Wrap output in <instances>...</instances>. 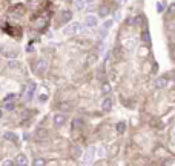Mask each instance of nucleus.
<instances>
[{"label": "nucleus", "mask_w": 175, "mask_h": 166, "mask_svg": "<svg viewBox=\"0 0 175 166\" xmlns=\"http://www.w3.org/2000/svg\"><path fill=\"white\" fill-rule=\"evenodd\" d=\"M112 25H114V18H109V20L103 22V25H101V26H103V28H106V29H109Z\"/></svg>", "instance_id": "15"}, {"label": "nucleus", "mask_w": 175, "mask_h": 166, "mask_svg": "<svg viewBox=\"0 0 175 166\" xmlns=\"http://www.w3.org/2000/svg\"><path fill=\"white\" fill-rule=\"evenodd\" d=\"M34 165H36V166H37V165H45V161L40 160V158H37V160H34Z\"/></svg>", "instance_id": "20"}, {"label": "nucleus", "mask_w": 175, "mask_h": 166, "mask_svg": "<svg viewBox=\"0 0 175 166\" xmlns=\"http://www.w3.org/2000/svg\"><path fill=\"white\" fill-rule=\"evenodd\" d=\"M95 152H97V148L95 146H89L86 151H85V154H83V158H85V163H91V161L94 160V157H95Z\"/></svg>", "instance_id": "2"}, {"label": "nucleus", "mask_w": 175, "mask_h": 166, "mask_svg": "<svg viewBox=\"0 0 175 166\" xmlns=\"http://www.w3.org/2000/svg\"><path fill=\"white\" fill-rule=\"evenodd\" d=\"M108 31H109V29H106V28H103V26H101V28H100V32H98V37H100L101 40L106 39V36H108Z\"/></svg>", "instance_id": "12"}, {"label": "nucleus", "mask_w": 175, "mask_h": 166, "mask_svg": "<svg viewBox=\"0 0 175 166\" xmlns=\"http://www.w3.org/2000/svg\"><path fill=\"white\" fill-rule=\"evenodd\" d=\"M103 51H105V43H101V46L98 48V52H100V54H101V52H103Z\"/></svg>", "instance_id": "23"}, {"label": "nucleus", "mask_w": 175, "mask_h": 166, "mask_svg": "<svg viewBox=\"0 0 175 166\" xmlns=\"http://www.w3.org/2000/svg\"><path fill=\"white\" fill-rule=\"evenodd\" d=\"M37 72H40V74H43L45 72V71H46L48 69V62H46V60H43V59H40L39 60V62H37Z\"/></svg>", "instance_id": "5"}, {"label": "nucleus", "mask_w": 175, "mask_h": 166, "mask_svg": "<svg viewBox=\"0 0 175 166\" xmlns=\"http://www.w3.org/2000/svg\"><path fill=\"white\" fill-rule=\"evenodd\" d=\"M13 99H16V94H9V96H6L5 99H3V101H9V100H13Z\"/></svg>", "instance_id": "19"}, {"label": "nucleus", "mask_w": 175, "mask_h": 166, "mask_svg": "<svg viewBox=\"0 0 175 166\" xmlns=\"http://www.w3.org/2000/svg\"><path fill=\"white\" fill-rule=\"evenodd\" d=\"M163 11H164V3L158 2V3H157V13H160V14H161Z\"/></svg>", "instance_id": "16"}, {"label": "nucleus", "mask_w": 175, "mask_h": 166, "mask_svg": "<svg viewBox=\"0 0 175 166\" xmlns=\"http://www.w3.org/2000/svg\"><path fill=\"white\" fill-rule=\"evenodd\" d=\"M97 154H98V155H100V157H103V154H105V149H103V148L97 149Z\"/></svg>", "instance_id": "22"}, {"label": "nucleus", "mask_w": 175, "mask_h": 166, "mask_svg": "<svg viewBox=\"0 0 175 166\" xmlns=\"http://www.w3.org/2000/svg\"><path fill=\"white\" fill-rule=\"evenodd\" d=\"M34 91H36V85L31 83V85L28 86V89L25 91V94H23V100L25 101H31L32 97H34Z\"/></svg>", "instance_id": "4"}, {"label": "nucleus", "mask_w": 175, "mask_h": 166, "mask_svg": "<svg viewBox=\"0 0 175 166\" xmlns=\"http://www.w3.org/2000/svg\"><path fill=\"white\" fill-rule=\"evenodd\" d=\"M124 129H126V125H124V122H120L118 125H117V131H118V134H123Z\"/></svg>", "instance_id": "13"}, {"label": "nucleus", "mask_w": 175, "mask_h": 166, "mask_svg": "<svg viewBox=\"0 0 175 166\" xmlns=\"http://www.w3.org/2000/svg\"><path fill=\"white\" fill-rule=\"evenodd\" d=\"M74 5H75V9H77V11H82L83 8H85L86 2H85V0H75Z\"/></svg>", "instance_id": "10"}, {"label": "nucleus", "mask_w": 175, "mask_h": 166, "mask_svg": "<svg viewBox=\"0 0 175 166\" xmlns=\"http://www.w3.org/2000/svg\"><path fill=\"white\" fill-rule=\"evenodd\" d=\"M101 16H106V14H108V9H106V8H101Z\"/></svg>", "instance_id": "24"}, {"label": "nucleus", "mask_w": 175, "mask_h": 166, "mask_svg": "<svg viewBox=\"0 0 175 166\" xmlns=\"http://www.w3.org/2000/svg\"><path fill=\"white\" fill-rule=\"evenodd\" d=\"M14 163H16V165H22V166H23V165H26V163H28V158H26V155H25V154H18V155H17V158H16V160H14Z\"/></svg>", "instance_id": "9"}, {"label": "nucleus", "mask_w": 175, "mask_h": 166, "mask_svg": "<svg viewBox=\"0 0 175 166\" xmlns=\"http://www.w3.org/2000/svg\"><path fill=\"white\" fill-rule=\"evenodd\" d=\"M124 45H126V49H128V51H132V49L135 48V40H132V39H131V40H128Z\"/></svg>", "instance_id": "11"}, {"label": "nucleus", "mask_w": 175, "mask_h": 166, "mask_svg": "<svg viewBox=\"0 0 175 166\" xmlns=\"http://www.w3.org/2000/svg\"><path fill=\"white\" fill-rule=\"evenodd\" d=\"M3 138H5V140H9V142H17L18 135L16 132H13V131H6V132L3 134Z\"/></svg>", "instance_id": "7"}, {"label": "nucleus", "mask_w": 175, "mask_h": 166, "mask_svg": "<svg viewBox=\"0 0 175 166\" xmlns=\"http://www.w3.org/2000/svg\"><path fill=\"white\" fill-rule=\"evenodd\" d=\"M120 17H121V13H120V11H117V13L114 14V17H112V18H114V22H118V20H120Z\"/></svg>", "instance_id": "18"}, {"label": "nucleus", "mask_w": 175, "mask_h": 166, "mask_svg": "<svg viewBox=\"0 0 175 166\" xmlns=\"http://www.w3.org/2000/svg\"><path fill=\"white\" fill-rule=\"evenodd\" d=\"M103 92H105V94L109 92V86H103Z\"/></svg>", "instance_id": "25"}, {"label": "nucleus", "mask_w": 175, "mask_h": 166, "mask_svg": "<svg viewBox=\"0 0 175 166\" xmlns=\"http://www.w3.org/2000/svg\"><path fill=\"white\" fill-rule=\"evenodd\" d=\"M155 86H157L158 89L160 88H164V86H166V80H164V78H158L157 83H155Z\"/></svg>", "instance_id": "14"}, {"label": "nucleus", "mask_w": 175, "mask_h": 166, "mask_svg": "<svg viewBox=\"0 0 175 166\" xmlns=\"http://www.w3.org/2000/svg\"><path fill=\"white\" fill-rule=\"evenodd\" d=\"M117 2H118V3H126L128 0H117Z\"/></svg>", "instance_id": "26"}, {"label": "nucleus", "mask_w": 175, "mask_h": 166, "mask_svg": "<svg viewBox=\"0 0 175 166\" xmlns=\"http://www.w3.org/2000/svg\"><path fill=\"white\" fill-rule=\"evenodd\" d=\"M3 108H5V109H8V111H11V109H13L14 108V103H13V101H5V106H3Z\"/></svg>", "instance_id": "17"}, {"label": "nucleus", "mask_w": 175, "mask_h": 166, "mask_svg": "<svg viewBox=\"0 0 175 166\" xmlns=\"http://www.w3.org/2000/svg\"><path fill=\"white\" fill-rule=\"evenodd\" d=\"M83 31V25L78 23V22H72L69 23L68 26H64L63 28V34L64 36H74V34H78Z\"/></svg>", "instance_id": "1"}, {"label": "nucleus", "mask_w": 175, "mask_h": 166, "mask_svg": "<svg viewBox=\"0 0 175 166\" xmlns=\"http://www.w3.org/2000/svg\"><path fill=\"white\" fill-rule=\"evenodd\" d=\"M2 165H5V166H11V165H14V161H11V160H5Z\"/></svg>", "instance_id": "21"}, {"label": "nucleus", "mask_w": 175, "mask_h": 166, "mask_svg": "<svg viewBox=\"0 0 175 166\" xmlns=\"http://www.w3.org/2000/svg\"><path fill=\"white\" fill-rule=\"evenodd\" d=\"M3 115V111H2V109H0V117H2Z\"/></svg>", "instance_id": "27"}, {"label": "nucleus", "mask_w": 175, "mask_h": 166, "mask_svg": "<svg viewBox=\"0 0 175 166\" xmlns=\"http://www.w3.org/2000/svg\"><path fill=\"white\" fill-rule=\"evenodd\" d=\"M64 122H66V117L63 114H55L54 115V125L55 126H63Z\"/></svg>", "instance_id": "8"}, {"label": "nucleus", "mask_w": 175, "mask_h": 166, "mask_svg": "<svg viewBox=\"0 0 175 166\" xmlns=\"http://www.w3.org/2000/svg\"><path fill=\"white\" fill-rule=\"evenodd\" d=\"M98 25V17L95 14H88L85 17V26L86 28H95Z\"/></svg>", "instance_id": "3"}, {"label": "nucleus", "mask_w": 175, "mask_h": 166, "mask_svg": "<svg viewBox=\"0 0 175 166\" xmlns=\"http://www.w3.org/2000/svg\"><path fill=\"white\" fill-rule=\"evenodd\" d=\"M111 108H112V99L111 97H106V99L101 101V109H103V111H111Z\"/></svg>", "instance_id": "6"}]
</instances>
